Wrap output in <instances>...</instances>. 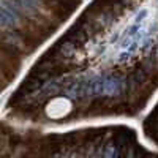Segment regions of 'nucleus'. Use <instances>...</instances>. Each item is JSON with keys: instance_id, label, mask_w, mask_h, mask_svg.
I'll return each mask as SVG.
<instances>
[{"instance_id": "obj_1", "label": "nucleus", "mask_w": 158, "mask_h": 158, "mask_svg": "<svg viewBox=\"0 0 158 158\" xmlns=\"http://www.w3.org/2000/svg\"><path fill=\"white\" fill-rule=\"evenodd\" d=\"M73 106H71V101L65 97H57V98H52L48 106H46V115L49 118H63L67 117L71 112Z\"/></svg>"}]
</instances>
